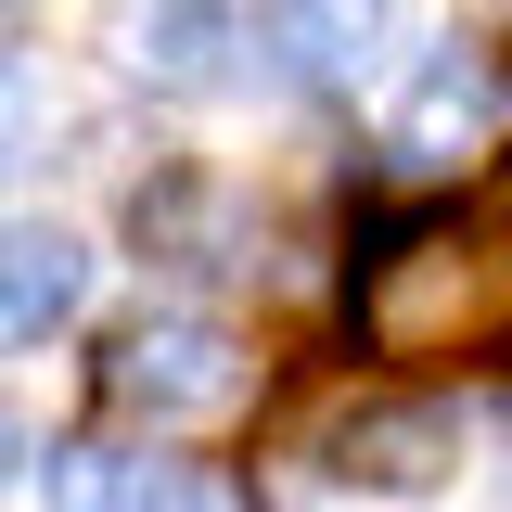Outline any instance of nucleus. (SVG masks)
<instances>
[{
  "mask_svg": "<svg viewBox=\"0 0 512 512\" xmlns=\"http://www.w3.org/2000/svg\"><path fill=\"white\" fill-rule=\"evenodd\" d=\"M512 333V244L487 218H423L359 269V346L372 359H474Z\"/></svg>",
  "mask_w": 512,
  "mask_h": 512,
  "instance_id": "1",
  "label": "nucleus"
},
{
  "mask_svg": "<svg viewBox=\"0 0 512 512\" xmlns=\"http://www.w3.org/2000/svg\"><path fill=\"white\" fill-rule=\"evenodd\" d=\"M500 128H512L500 52H487V39H436V52L384 90V167H397V180H448V167H474Z\"/></svg>",
  "mask_w": 512,
  "mask_h": 512,
  "instance_id": "2",
  "label": "nucleus"
},
{
  "mask_svg": "<svg viewBox=\"0 0 512 512\" xmlns=\"http://www.w3.org/2000/svg\"><path fill=\"white\" fill-rule=\"evenodd\" d=\"M103 384H116L128 423H231V410H244V384H256V359H244V333H231V320L154 308V320H128V333H116Z\"/></svg>",
  "mask_w": 512,
  "mask_h": 512,
  "instance_id": "3",
  "label": "nucleus"
},
{
  "mask_svg": "<svg viewBox=\"0 0 512 512\" xmlns=\"http://www.w3.org/2000/svg\"><path fill=\"white\" fill-rule=\"evenodd\" d=\"M397 26H410V0H256V52H269V77H295V90L359 77Z\"/></svg>",
  "mask_w": 512,
  "mask_h": 512,
  "instance_id": "4",
  "label": "nucleus"
},
{
  "mask_svg": "<svg viewBox=\"0 0 512 512\" xmlns=\"http://www.w3.org/2000/svg\"><path fill=\"white\" fill-rule=\"evenodd\" d=\"M77 295H90V244L77 231H39V218H0V346L64 333Z\"/></svg>",
  "mask_w": 512,
  "mask_h": 512,
  "instance_id": "5",
  "label": "nucleus"
},
{
  "mask_svg": "<svg viewBox=\"0 0 512 512\" xmlns=\"http://www.w3.org/2000/svg\"><path fill=\"white\" fill-rule=\"evenodd\" d=\"M448 461H461V410H359V423H333L346 487H436Z\"/></svg>",
  "mask_w": 512,
  "mask_h": 512,
  "instance_id": "6",
  "label": "nucleus"
},
{
  "mask_svg": "<svg viewBox=\"0 0 512 512\" xmlns=\"http://www.w3.org/2000/svg\"><path fill=\"white\" fill-rule=\"evenodd\" d=\"M39 500H90V512H128V500H205V474L154 461V448H116V436H77L39 461Z\"/></svg>",
  "mask_w": 512,
  "mask_h": 512,
  "instance_id": "7",
  "label": "nucleus"
},
{
  "mask_svg": "<svg viewBox=\"0 0 512 512\" xmlns=\"http://www.w3.org/2000/svg\"><path fill=\"white\" fill-rule=\"evenodd\" d=\"M116 52L154 77V90H205L218 52H231V13L218 0H128L116 13Z\"/></svg>",
  "mask_w": 512,
  "mask_h": 512,
  "instance_id": "8",
  "label": "nucleus"
},
{
  "mask_svg": "<svg viewBox=\"0 0 512 512\" xmlns=\"http://www.w3.org/2000/svg\"><path fill=\"white\" fill-rule=\"evenodd\" d=\"M141 244L180 256V269H231V205H218L205 180H154L141 192Z\"/></svg>",
  "mask_w": 512,
  "mask_h": 512,
  "instance_id": "9",
  "label": "nucleus"
},
{
  "mask_svg": "<svg viewBox=\"0 0 512 512\" xmlns=\"http://www.w3.org/2000/svg\"><path fill=\"white\" fill-rule=\"evenodd\" d=\"M26 154H39V77H26V64L0 52V180H13Z\"/></svg>",
  "mask_w": 512,
  "mask_h": 512,
  "instance_id": "10",
  "label": "nucleus"
},
{
  "mask_svg": "<svg viewBox=\"0 0 512 512\" xmlns=\"http://www.w3.org/2000/svg\"><path fill=\"white\" fill-rule=\"evenodd\" d=\"M13 461H26V423H13V410H0V487H13Z\"/></svg>",
  "mask_w": 512,
  "mask_h": 512,
  "instance_id": "11",
  "label": "nucleus"
}]
</instances>
